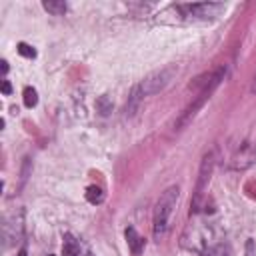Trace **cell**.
<instances>
[{"label": "cell", "instance_id": "1", "mask_svg": "<svg viewBox=\"0 0 256 256\" xmlns=\"http://www.w3.org/2000/svg\"><path fill=\"white\" fill-rule=\"evenodd\" d=\"M226 72H228V68H226V64H220L218 68H214V76H212V80L204 86L196 96H194V100L190 102V104L184 108V112L178 116V120H176V130H182V128H186L194 118H196V114L200 112V108L206 104V102L210 100V96L214 94V90L220 86V82L226 78Z\"/></svg>", "mask_w": 256, "mask_h": 256}, {"label": "cell", "instance_id": "2", "mask_svg": "<svg viewBox=\"0 0 256 256\" xmlns=\"http://www.w3.org/2000/svg\"><path fill=\"white\" fill-rule=\"evenodd\" d=\"M178 194H180V188H178V186H168L160 194V198L156 202L154 218H152V234H154L156 240H160L166 234L170 216H172V212L176 208V202H178Z\"/></svg>", "mask_w": 256, "mask_h": 256}, {"label": "cell", "instance_id": "3", "mask_svg": "<svg viewBox=\"0 0 256 256\" xmlns=\"http://www.w3.org/2000/svg\"><path fill=\"white\" fill-rule=\"evenodd\" d=\"M214 164H216V152L210 150L208 154H204L200 168H198V178H196V186H194V194H192V202H190V212H198L202 208L204 196H206L208 184L212 180V172H214Z\"/></svg>", "mask_w": 256, "mask_h": 256}, {"label": "cell", "instance_id": "4", "mask_svg": "<svg viewBox=\"0 0 256 256\" xmlns=\"http://www.w3.org/2000/svg\"><path fill=\"white\" fill-rule=\"evenodd\" d=\"M178 74V68L174 66V64H170V66H164V68H160V70H154V72H150L146 78L138 84L140 86V90H142V96L146 98V96H154V94H158V92H162L172 80H174V76Z\"/></svg>", "mask_w": 256, "mask_h": 256}, {"label": "cell", "instance_id": "5", "mask_svg": "<svg viewBox=\"0 0 256 256\" xmlns=\"http://www.w3.org/2000/svg\"><path fill=\"white\" fill-rule=\"evenodd\" d=\"M226 6L218 4V2H200V4H184V6H180V10H184L186 16H194V18H214Z\"/></svg>", "mask_w": 256, "mask_h": 256}, {"label": "cell", "instance_id": "6", "mask_svg": "<svg viewBox=\"0 0 256 256\" xmlns=\"http://www.w3.org/2000/svg\"><path fill=\"white\" fill-rule=\"evenodd\" d=\"M126 242H128V246H130V252L134 256L142 254V250H144V238L136 232V228H132V226L126 228Z\"/></svg>", "mask_w": 256, "mask_h": 256}, {"label": "cell", "instance_id": "7", "mask_svg": "<svg viewBox=\"0 0 256 256\" xmlns=\"http://www.w3.org/2000/svg\"><path fill=\"white\" fill-rule=\"evenodd\" d=\"M142 90H140V86L136 84L134 88H132V92H130V96H128V102H126V116H134V112L138 110V104L142 102Z\"/></svg>", "mask_w": 256, "mask_h": 256}, {"label": "cell", "instance_id": "8", "mask_svg": "<svg viewBox=\"0 0 256 256\" xmlns=\"http://www.w3.org/2000/svg\"><path fill=\"white\" fill-rule=\"evenodd\" d=\"M62 256H80V244L72 234H66L64 236V242H62Z\"/></svg>", "mask_w": 256, "mask_h": 256}, {"label": "cell", "instance_id": "9", "mask_svg": "<svg viewBox=\"0 0 256 256\" xmlns=\"http://www.w3.org/2000/svg\"><path fill=\"white\" fill-rule=\"evenodd\" d=\"M42 8L50 14H54V16H60V14L66 12V2H62V0H44Z\"/></svg>", "mask_w": 256, "mask_h": 256}, {"label": "cell", "instance_id": "10", "mask_svg": "<svg viewBox=\"0 0 256 256\" xmlns=\"http://www.w3.org/2000/svg\"><path fill=\"white\" fill-rule=\"evenodd\" d=\"M86 200L90 204H102L104 202V190L100 186H88L86 188Z\"/></svg>", "mask_w": 256, "mask_h": 256}, {"label": "cell", "instance_id": "11", "mask_svg": "<svg viewBox=\"0 0 256 256\" xmlns=\"http://www.w3.org/2000/svg\"><path fill=\"white\" fill-rule=\"evenodd\" d=\"M22 98H24V106H26V108H34V106L38 104V92H36V88H32V86L24 88Z\"/></svg>", "mask_w": 256, "mask_h": 256}, {"label": "cell", "instance_id": "12", "mask_svg": "<svg viewBox=\"0 0 256 256\" xmlns=\"http://www.w3.org/2000/svg\"><path fill=\"white\" fill-rule=\"evenodd\" d=\"M96 110L102 114V116H108L110 112H112V100L104 94V96H98V100H96Z\"/></svg>", "mask_w": 256, "mask_h": 256}, {"label": "cell", "instance_id": "13", "mask_svg": "<svg viewBox=\"0 0 256 256\" xmlns=\"http://www.w3.org/2000/svg\"><path fill=\"white\" fill-rule=\"evenodd\" d=\"M16 50H18V54L24 56V58H36V50L30 44H26V42H20L16 46Z\"/></svg>", "mask_w": 256, "mask_h": 256}, {"label": "cell", "instance_id": "14", "mask_svg": "<svg viewBox=\"0 0 256 256\" xmlns=\"http://www.w3.org/2000/svg\"><path fill=\"white\" fill-rule=\"evenodd\" d=\"M206 256H226V250L224 246H214V248H208Z\"/></svg>", "mask_w": 256, "mask_h": 256}, {"label": "cell", "instance_id": "15", "mask_svg": "<svg viewBox=\"0 0 256 256\" xmlns=\"http://www.w3.org/2000/svg\"><path fill=\"white\" fill-rule=\"evenodd\" d=\"M28 172H30V158H26V160H24V166H22V182H20V184H24V182H26Z\"/></svg>", "mask_w": 256, "mask_h": 256}, {"label": "cell", "instance_id": "16", "mask_svg": "<svg viewBox=\"0 0 256 256\" xmlns=\"http://www.w3.org/2000/svg\"><path fill=\"white\" fill-rule=\"evenodd\" d=\"M246 256H256V254H254V242H252V240L246 242Z\"/></svg>", "mask_w": 256, "mask_h": 256}, {"label": "cell", "instance_id": "17", "mask_svg": "<svg viewBox=\"0 0 256 256\" xmlns=\"http://www.w3.org/2000/svg\"><path fill=\"white\" fill-rule=\"evenodd\" d=\"M10 90H12L10 82H8V80H2V92H4V94H10Z\"/></svg>", "mask_w": 256, "mask_h": 256}, {"label": "cell", "instance_id": "18", "mask_svg": "<svg viewBox=\"0 0 256 256\" xmlns=\"http://www.w3.org/2000/svg\"><path fill=\"white\" fill-rule=\"evenodd\" d=\"M2 72H4V74L8 72V62H6V60H2Z\"/></svg>", "mask_w": 256, "mask_h": 256}, {"label": "cell", "instance_id": "19", "mask_svg": "<svg viewBox=\"0 0 256 256\" xmlns=\"http://www.w3.org/2000/svg\"><path fill=\"white\" fill-rule=\"evenodd\" d=\"M16 256H26V250H24V248H22V250H18V254H16Z\"/></svg>", "mask_w": 256, "mask_h": 256}, {"label": "cell", "instance_id": "20", "mask_svg": "<svg viewBox=\"0 0 256 256\" xmlns=\"http://www.w3.org/2000/svg\"><path fill=\"white\" fill-rule=\"evenodd\" d=\"M252 92H256V76H254V82H252V88H250Z\"/></svg>", "mask_w": 256, "mask_h": 256}, {"label": "cell", "instance_id": "21", "mask_svg": "<svg viewBox=\"0 0 256 256\" xmlns=\"http://www.w3.org/2000/svg\"><path fill=\"white\" fill-rule=\"evenodd\" d=\"M248 186H254V188H256V180H254V182H250ZM254 198H256V194H254Z\"/></svg>", "mask_w": 256, "mask_h": 256}, {"label": "cell", "instance_id": "22", "mask_svg": "<svg viewBox=\"0 0 256 256\" xmlns=\"http://www.w3.org/2000/svg\"><path fill=\"white\" fill-rule=\"evenodd\" d=\"M50 256H52V254H50Z\"/></svg>", "mask_w": 256, "mask_h": 256}]
</instances>
